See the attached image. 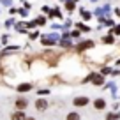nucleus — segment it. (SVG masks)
Segmentation results:
<instances>
[{
    "mask_svg": "<svg viewBox=\"0 0 120 120\" xmlns=\"http://www.w3.org/2000/svg\"><path fill=\"white\" fill-rule=\"evenodd\" d=\"M44 58L49 62V65H55V64H56V55H51V53H46V55H44Z\"/></svg>",
    "mask_w": 120,
    "mask_h": 120,
    "instance_id": "obj_1",
    "label": "nucleus"
},
{
    "mask_svg": "<svg viewBox=\"0 0 120 120\" xmlns=\"http://www.w3.org/2000/svg\"><path fill=\"white\" fill-rule=\"evenodd\" d=\"M74 104H76V106H85V104H86V97H78V99H74Z\"/></svg>",
    "mask_w": 120,
    "mask_h": 120,
    "instance_id": "obj_3",
    "label": "nucleus"
},
{
    "mask_svg": "<svg viewBox=\"0 0 120 120\" xmlns=\"http://www.w3.org/2000/svg\"><path fill=\"white\" fill-rule=\"evenodd\" d=\"M90 79H92L94 83H97V85H101V83H102V78H101V76H92Z\"/></svg>",
    "mask_w": 120,
    "mask_h": 120,
    "instance_id": "obj_9",
    "label": "nucleus"
},
{
    "mask_svg": "<svg viewBox=\"0 0 120 120\" xmlns=\"http://www.w3.org/2000/svg\"><path fill=\"white\" fill-rule=\"evenodd\" d=\"M18 90H19V92H26V90H30V85H28V83H25V85H19Z\"/></svg>",
    "mask_w": 120,
    "mask_h": 120,
    "instance_id": "obj_7",
    "label": "nucleus"
},
{
    "mask_svg": "<svg viewBox=\"0 0 120 120\" xmlns=\"http://www.w3.org/2000/svg\"><path fill=\"white\" fill-rule=\"evenodd\" d=\"M11 120H25V115H23V113H14V115L11 116Z\"/></svg>",
    "mask_w": 120,
    "mask_h": 120,
    "instance_id": "obj_5",
    "label": "nucleus"
},
{
    "mask_svg": "<svg viewBox=\"0 0 120 120\" xmlns=\"http://www.w3.org/2000/svg\"><path fill=\"white\" fill-rule=\"evenodd\" d=\"M26 120H34V118H26Z\"/></svg>",
    "mask_w": 120,
    "mask_h": 120,
    "instance_id": "obj_11",
    "label": "nucleus"
},
{
    "mask_svg": "<svg viewBox=\"0 0 120 120\" xmlns=\"http://www.w3.org/2000/svg\"><path fill=\"white\" fill-rule=\"evenodd\" d=\"M67 120H79V115H78V113H69Z\"/></svg>",
    "mask_w": 120,
    "mask_h": 120,
    "instance_id": "obj_8",
    "label": "nucleus"
},
{
    "mask_svg": "<svg viewBox=\"0 0 120 120\" xmlns=\"http://www.w3.org/2000/svg\"><path fill=\"white\" fill-rule=\"evenodd\" d=\"M16 108H19V109L26 108V101L25 99H18V101H16Z\"/></svg>",
    "mask_w": 120,
    "mask_h": 120,
    "instance_id": "obj_4",
    "label": "nucleus"
},
{
    "mask_svg": "<svg viewBox=\"0 0 120 120\" xmlns=\"http://www.w3.org/2000/svg\"><path fill=\"white\" fill-rule=\"evenodd\" d=\"M94 104H95V108H97V109H102V108H104V101H102V99H97Z\"/></svg>",
    "mask_w": 120,
    "mask_h": 120,
    "instance_id": "obj_6",
    "label": "nucleus"
},
{
    "mask_svg": "<svg viewBox=\"0 0 120 120\" xmlns=\"http://www.w3.org/2000/svg\"><path fill=\"white\" fill-rule=\"evenodd\" d=\"M46 106H48V102H46V101L37 99V102H35V108H37V109H41V111H42V109H46Z\"/></svg>",
    "mask_w": 120,
    "mask_h": 120,
    "instance_id": "obj_2",
    "label": "nucleus"
},
{
    "mask_svg": "<svg viewBox=\"0 0 120 120\" xmlns=\"http://www.w3.org/2000/svg\"><path fill=\"white\" fill-rule=\"evenodd\" d=\"M108 120H116V115H108Z\"/></svg>",
    "mask_w": 120,
    "mask_h": 120,
    "instance_id": "obj_10",
    "label": "nucleus"
}]
</instances>
